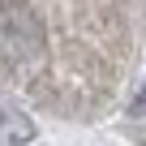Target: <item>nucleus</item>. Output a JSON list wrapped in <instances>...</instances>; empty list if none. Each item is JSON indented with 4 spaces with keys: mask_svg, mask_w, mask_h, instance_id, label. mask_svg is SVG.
Listing matches in <instances>:
<instances>
[{
    "mask_svg": "<svg viewBox=\"0 0 146 146\" xmlns=\"http://www.w3.org/2000/svg\"><path fill=\"white\" fill-rule=\"evenodd\" d=\"M43 22L30 5L22 0H0V56L22 64V60H35L43 56Z\"/></svg>",
    "mask_w": 146,
    "mask_h": 146,
    "instance_id": "nucleus-1",
    "label": "nucleus"
},
{
    "mask_svg": "<svg viewBox=\"0 0 146 146\" xmlns=\"http://www.w3.org/2000/svg\"><path fill=\"white\" fill-rule=\"evenodd\" d=\"M35 137V125L22 112H0V146H26Z\"/></svg>",
    "mask_w": 146,
    "mask_h": 146,
    "instance_id": "nucleus-2",
    "label": "nucleus"
}]
</instances>
